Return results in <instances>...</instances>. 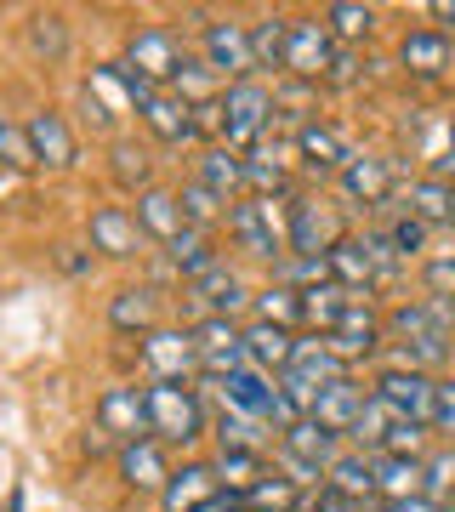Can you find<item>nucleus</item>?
I'll use <instances>...</instances> for the list:
<instances>
[{
  "instance_id": "a211bd4d",
  "label": "nucleus",
  "mask_w": 455,
  "mask_h": 512,
  "mask_svg": "<svg viewBox=\"0 0 455 512\" xmlns=\"http://www.w3.org/2000/svg\"><path fill=\"white\" fill-rule=\"evenodd\" d=\"M455 63V40L444 35V29H433V23H416V29H404L399 35V69L410 74V80H444Z\"/></svg>"
},
{
  "instance_id": "4d7b16f0",
  "label": "nucleus",
  "mask_w": 455,
  "mask_h": 512,
  "mask_svg": "<svg viewBox=\"0 0 455 512\" xmlns=\"http://www.w3.org/2000/svg\"><path fill=\"white\" fill-rule=\"evenodd\" d=\"M302 512H376V507H353V501H342V495L313 490V495H308V507H302Z\"/></svg>"
},
{
  "instance_id": "72a5a7b5",
  "label": "nucleus",
  "mask_w": 455,
  "mask_h": 512,
  "mask_svg": "<svg viewBox=\"0 0 455 512\" xmlns=\"http://www.w3.org/2000/svg\"><path fill=\"white\" fill-rule=\"evenodd\" d=\"M404 211L416 222H427V228H455V183H444V177H416V183L404 188Z\"/></svg>"
},
{
  "instance_id": "680f3d73",
  "label": "nucleus",
  "mask_w": 455,
  "mask_h": 512,
  "mask_svg": "<svg viewBox=\"0 0 455 512\" xmlns=\"http://www.w3.org/2000/svg\"><path fill=\"white\" fill-rule=\"evenodd\" d=\"M433 29H444L455 40V0H433Z\"/></svg>"
},
{
  "instance_id": "ddd939ff",
  "label": "nucleus",
  "mask_w": 455,
  "mask_h": 512,
  "mask_svg": "<svg viewBox=\"0 0 455 512\" xmlns=\"http://www.w3.org/2000/svg\"><path fill=\"white\" fill-rule=\"evenodd\" d=\"M97 427H103L114 444L148 439V387H137V382L103 387V393H97Z\"/></svg>"
},
{
  "instance_id": "e2e57ef3",
  "label": "nucleus",
  "mask_w": 455,
  "mask_h": 512,
  "mask_svg": "<svg viewBox=\"0 0 455 512\" xmlns=\"http://www.w3.org/2000/svg\"><path fill=\"white\" fill-rule=\"evenodd\" d=\"M239 507H245V501H239V495H228V490H217V495H211V501H205V507H200V512H239Z\"/></svg>"
},
{
  "instance_id": "6e6552de",
  "label": "nucleus",
  "mask_w": 455,
  "mask_h": 512,
  "mask_svg": "<svg viewBox=\"0 0 455 512\" xmlns=\"http://www.w3.org/2000/svg\"><path fill=\"white\" fill-rule=\"evenodd\" d=\"M120 63L137 69L148 86H165V92H171V80H177V69L188 63V52H182L177 29H165V23H143V29H131L126 57H120Z\"/></svg>"
},
{
  "instance_id": "37998d69",
  "label": "nucleus",
  "mask_w": 455,
  "mask_h": 512,
  "mask_svg": "<svg viewBox=\"0 0 455 512\" xmlns=\"http://www.w3.org/2000/svg\"><path fill=\"white\" fill-rule=\"evenodd\" d=\"M285 40H291V18H279V12L256 18L251 23V63L256 69H285Z\"/></svg>"
},
{
  "instance_id": "1a4fd4ad",
  "label": "nucleus",
  "mask_w": 455,
  "mask_h": 512,
  "mask_svg": "<svg viewBox=\"0 0 455 512\" xmlns=\"http://www.w3.org/2000/svg\"><path fill=\"white\" fill-rule=\"evenodd\" d=\"M336 194H342L347 205H364V211L393 205V194H399L393 160H387V154H370V148H353V160H347L342 177H336Z\"/></svg>"
},
{
  "instance_id": "a878e982",
  "label": "nucleus",
  "mask_w": 455,
  "mask_h": 512,
  "mask_svg": "<svg viewBox=\"0 0 455 512\" xmlns=\"http://www.w3.org/2000/svg\"><path fill=\"white\" fill-rule=\"evenodd\" d=\"M370 404V387L359 382V376H342V382L319 387V404H313V421L325 427V433H336V439H347L353 433V421H359V410Z\"/></svg>"
},
{
  "instance_id": "473e14b6",
  "label": "nucleus",
  "mask_w": 455,
  "mask_h": 512,
  "mask_svg": "<svg viewBox=\"0 0 455 512\" xmlns=\"http://www.w3.org/2000/svg\"><path fill=\"white\" fill-rule=\"evenodd\" d=\"M194 183H205L211 194H222V200L234 205L239 194H245V154H234V148H200V160H194Z\"/></svg>"
},
{
  "instance_id": "09e8293b",
  "label": "nucleus",
  "mask_w": 455,
  "mask_h": 512,
  "mask_svg": "<svg viewBox=\"0 0 455 512\" xmlns=\"http://www.w3.org/2000/svg\"><path fill=\"white\" fill-rule=\"evenodd\" d=\"M364 251H370V268H376V285H393V279L404 274V256L393 251V239H387V228H364Z\"/></svg>"
},
{
  "instance_id": "5701e85b",
  "label": "nucleus",
  "mask_w": 455,
  "mask_h": 512,
  "mask_svg": "<svg viewBox=\"0 0 455 512\" xmlns=\"http://www.w3.org/2000/svg\"><path fill=\"white\" fill-rule=\"evenodd\" d=\"M137 120H143L160 143H200V126H194V109L182 103L177 92H165V86H154V92L137 103Z\"/></svg>"
},
{
  "instance_id": "49530a36",
  "label": "nucleus",
  "mask_w": 455,
  "mask_h": 512,
  "mask_svg": "<svg viewBox=\"0 0 455 512\" xmlns=\"http://www.w3.org/2000/svg\"><path fill=\"white\" fill-rule=\"evenodd\" d=\"M171 92H177L182 103H188V109H211V103L222 97V80H217L211 69H205L200 57H188V63L177 69V80H171Z\"/></svg>"
},
{
  "instance_id": "a19ab883",
  "label": "nucleus",
  "mask_w": 455,
  "mask_h": 512,
  "mask_svg": "<svg viewBox=\"0 0 455 512\" xmlns=\"http://www.w3.org/2000/svg\"><path fill=\"white\" fill-rule=\"evenodd\" d=\"M353 308V296L336 291V285H319V291H302V330L308 336H330L336 330V319Z\"/></svg>"
},
{
  "instance_id": "58836bf2",
  "label": "nucleus",
  "mask_w": 455,
  "mask_h": 512,
  "mask_svg": "<svg viewBox=\"0 0 455 512\" xmlns=\"http://www.w3.org/2000/svg\"><path fill=\"white\" fill-rule=\"evenodd\" d=\"M239 501H245V512H302V507H308V495L296 490L291 478H279L273 467L256 478V484L239 495Z\"/></svg>"
},
{
  "instance_id": "bf43d9fd",
  "label": "nucleus",
  "mask_w": 455,
  "mask_h": 512,
  "mask_svg": "<svg viewBox=\"0 0 455 512\" xmlns=\"http://www.w3.org/2000/svg\"><path fill=\"white\" fill-rule=\"evenodd\" d=\"M376 512H450V507L433 501V495H404V501H382Z\"/></svg>"
},
{
  "instance_id": "cd10ccee",
  "label": "nucleus",
  "mask_w": 455,
  "mask_h": 512,
  "mask_svg": "<svg viewBox=\"0 0 455 512\" xmlns=\"http://www.w3.org/2000/svg\"><path fill=\"white\" fill-rule=\"evenodd\" d=\"M217 490L222 484H217V473H211V461H182V467H171V478H165L160 512H200Z\"/></svg>"
},
{
  "instance_id": "393cba45",
  "label": "nucleus",
  "mask_w": 455,
  "mask_h": 512,
  "mask_svg": "<svg viewBox=\"0 0 455 512\" xmlns=\"http://www.w3.org/2000/svg\"><path fill=\"white\" fill-rule=\"evenodd\" d=\"M217 262H228V256L217 251V234H205V228H182V234L165 245V268H171L182 285H200Z\"/></svg>"
},
{
  "instance_id": "9d476101",
  "label": "nucleus",
  "mask_w": 455,
  "mask_h": 512,
  "mask_svg": "<svg viewBox=\"0 0 455 512\" xmlns=\"http://www.w3.org/2000/svg\"><path fill=\"white\" fill-rule=\"evenodd\" d=\"M211 387H217L222 410H234V416H256V421H268L273 433L285 427V410H279V382H273V376H262L256 365L234 370V376H222V382H211Z\"/></svg>"
},
{
  "instance_id": "b1692460",
  "label": "nucleus",
  "mask_w": 455,
  "mask_h": 512,
  "mask_svg": "<svg viewBox=\"0 0 455 512\" xmlns=\"http://www.w3.org/2000/svg\"><path fill=\"white\" fill-rule=\"evenodd\" d=\"M325 262H330V285H336V291H347L353 302H370V296L382 291V285H376V268H370V251H364L359 234L336 239Z\"/></svg>"
},
{
  "instance_id": "9b49d317",
  "label": "nucleus",
  "mask_w": 455,
  "mask_h": 512,
  "mask_svg": "<svg viewBox=\"0 0 455 512\" xmlns=\"http://www.w3.org/2000/svg\"><path fill=\"white\" fill-rule=\"evenodd\" d=\"M336 40H330L325 18H291V40H285V74L302 80V86H319L336 63Z\"/></svg>"
},
{
  "instance_id": "c85d7f7f",
  "label": "nucleus",
  "mask_w": 455,
  "mask_h": 512,
  "mask_svg": "<svg viewBox=\"0 0 455 512\" xmlns=\"http://www.w3.org/2000/svg\"><path fill=\"white\" fill-rule=\"evenodd\" d=\"M285 376H296V382H308V387H330V382H342V376H353V365L330 348L325 336H296V353H291Z\"/></svg>"
},
{
  "instance_id": "052dcab7",
  "label": "nucleus",
  "mask_w": 455,
  "mask_h": 512,
  "mask_svg": "<svg viewBox=\"0 0 455 512\" xmlns=\"http://www.w3.org/2000/svg\"><path fill=\"white\" fill-rule=\"evenodd\" d=\"M80 450H86V456H109V450H120V444H114L109 433H103V427L91 421V427H86V439H80Z\"/></svg>"
},
{
  "instance_id": "423d86ee",
  "label": "nucleus",
  "mask_w": 455,
  "mask_h": 512,
  "mask_svg": "<svg viewBox=\"0 0 455 512\" xmlns=\"http://www.w3.org/2000/svg\"><path fill=\"white\" fill-rule=\"evenodd\" d=\"M370 393L393 410L399 421H416V427H433V399H438V376L427 370H410V365H382Z\"/></svg>"
},
{
  "instance_id": "3c124183",
  "label": "nucleus",
  "mask_w": 455,
  "mask_h": 512,
  "mask_svg": "<svg viewBox=\"0 0 455 512\" xmlns=\"http://www.w3.org/2000/svg\"><path fill=\"white\" fill-rule=\"evenodd\" d=\"M421 285H427V296H450L455 302V251H427L421 256Z\"/></svg>"
},
{
  "instance_id": "79ce46f5",
  "label": "nucleus",
  "mask_w": 455,
  "mask_h": 512,
  "mask_svg": "<svg viewBox=\"0 0 455 512\" xmlns=\"http://www.w3.org/2000/svg\"><path fill=\"white\" fill-rule=\"evenodd\" d=\"M211 473H217V484L228 495H245L256 478L268 473V456H251V450H217V456H211Z\"/></svg>"
},
{
  "instance_id": "de8ad7c7",
  "label": "nucleus",
  "mask_w": 455,
  "mask_h": 512,
  "mask_svg": "<svg viewBox=\"0 0 455 512\" xmlns=\"http://www.w3.org/2000/svg\"><path fill=\"white\" fill-rule=\"evenodd\" d=\"M387 239H393V251L404 256V268H410V262H421V256H427V239H433V228H427V222H416L410 211H399V217L387 222Z\"/></svg>"
},
{
  "instance_id": "2f4dec72",
  "label": "nucleus",
  "mask_w": 455,
  "mask_h": 512,
  "mask_svg": "<svg viewBox=\"0 0 455 512\" xmlns=\"http://www.w3.org/2000/svg\"><path fill=\"white\" fill-rule=\"evenodd\" d=\"M131 217H137L143 239H154V245H171V239L182 234L177 188H143V194H137V205H131Z\"/></svg>"
},
{
  "instance_id": "69168bd1",
  "label": "nucleus",
  "mask_w": 455,
  "mask_h": 512,
  "mask_svg": "<svg viewBox=\"0 0 455 512\" xmlns=\"http://www.w3.org/2000/svg\"><path fill=\"white\" fill-rule=\"evenodd\" d=\"M239 512H245V507H239Z\"/></svg>"
},
{
  "instance_id": "a18cd8bd",
  "label": "nucleus",
  "mask_w": 455,
  "mask_h": 512,
  "mask_svg": "<svg viewBox=\"0 0 455 512\" xmlns=\"http://www.w3.org/2000/svg\"><path fill=\"white\" fill-rule=\"evenodd\" d=\"M251 313L262 319V325H279V330H302V296L296 291H285V285H262L256 291V302H251Z\"/></svg>"
},
{
  "instance_id": "f3484780",
  "label": "nucleus",
  "mask_w": 455,
  "mask_h": 512,
  "mask_svg": "<svg viewBox=\"0 0 455 512\" xmlns=\"http://www.w3.org/2000/svg\"><path fill=\"white\" fill-rule=\"evenodd\" d=\"M86 239L97 256H109V262H131V256H143V228L131 217V205H91L86 217Z\"/></svg>"
},
{
  "instance_id": "c03bdc74",
  "label": "nucleus",
  "mask_w": 455,
  "mask_h": 512,
  "mask_svg": "<svg viewBox=\"0 0 455 512\" xmlns=\"http://www.w3.org/2000/svg\"><path fill=\"white\" fill-rule=\"evenodd\" d=\"M273 285H285V291H319V285H330V262L325 256H279V262H273Z\"/></svg>"
},
{
  "instance_id": "ea45409f",
  "label": "nucleus",
  "mask_w": 455,
  "mask_h": 512,
  "mask_svg": "<svg viewBox=\"0 0 455 512\" xmlns=\"http://www.w3.org/2000/svg\"><path fill=\"white\" fill-rule=\"evenodd\" d=\"M325 29L336 46H359V40L376 35V6H359V0H336L325 6Z\"/></svg>"
},
{
  "instance_id": "c756f323",
  "label": "nucleus",
  "mask_w": 455,
  "mask_h": 512,
  "mask_svg": "<svg viewBox=\"0 0 455 512\" xmlns=\"http://www.w3.org/2000/svg\"><path fill=\"white\" fill-rule=\"evenodd\" d=\"M291 353H296V330H279V325H262V319H251L245 325V359H251L262 376H285L291 370Z\"/></svg>"
},
{
  "instance_id": "e433bc0d",
  "label": "nucleus",
  "mask_w": 455,
  "mask_h": 512,
  "mask_svg": "<svg viewBox=\"0 0 455 512\" xmlns=\"http://www.w3.org/2000/svg\"><path fill=\"white\" fill-rule=\"evenodd\" d=\"M177 205H182V228H205V234H217L222 222H228V200L211 194L205 183H194V177L177 188Z\"/></svg>"
},
{
  "instance_id": "4468645a",
  "label": "nucleus",
  "mask_w": 455,
  "mask_h": 512,
  "mask_svg": "<svg viewBox=\"0 0 455 512\" xmlns=\"http://www.w3.org/2000/svg\"><path fill=\"white\" fill-rule=\"evenodd\" d=\"M330 348L342 353L347 365H364V359H376L387 348V313L376 302H353V308L336 319V330L325 336Z\"/></svg>"
},
{
  "instance_id": "0eeeda50",
  "label": "nucleus",
  "mask_w": 455,
  "mask_h": 512,
  "mask_svg": "<svg viewBox=\"0 0 455 512\" xmlns=\"http://www.w3.org/2000/svg\"><path fill=\"white\" fill-rule=\"evenodd\" d=\"M200 63L217 74L222 86H234V80H251V23L239 18H211L200 23Z\"/></svg>"
},
{
  "instance_id": "aec40b11",
  "label": "nucleus",
  "mask_w": 455,
  "mask_h": 512,
  "mask_svg": "<svg viewBox=\"0 0 455 512\" xmlns=\"http://www.w3.org/2000/svg\"><path fill=\"white\" fill-rule=\"evenodd\" d=\"M160 313H165V296L154 291V285H120V291L109 296V330L137 336V342L160 330Z\"/></svg>"
},
{
  "instance_id": "4c0bfd02",
  "label": "nucleus",
  "mask_w": 455,
  "mask_h": 512,
  "mask_svg": "<svg viewBox=\"0 0 455 512\" xmlns=\"http://www.w3.org/2000/svg\"><path fill=\"white\" fill-rule=\"evenodd\" d=\"M109 160H114L109 171H114V183H120V188H137V194H143V188H154V154H148L137 137H114Z\"/></svg>"
},
{
  "instance_id": "7ed1b4c3",
  "label": "nucleus",
  "mask_w": 455,
  "mask_h": 512,
  "mask_svg": "<svg viewBox=\"0 0 455 512\" xmlns=\"http://www.w3.org/2000/svg\"><path fill=\"white\" fill-rule=\"evenodd\" d=\"M211 433V410H205L194 382H148V439L160 444H200Z\"/></svg>"
},
{
  "instance_id": "f03ea898",
  "label": "nucleus",
  "mask_w": 455,
  "mask_h": 512,
  "mask_svg": "<svg viewBox=\"0 0 455 512\" xmlns=\"http://www.w3.org/2000/svg\"><path fill=\"white\" fill-rule=\"evenodd\" d=\"M273 120H279V109H273V86H262V80H234V86H222L217 97V143L234 148V154H251L262 137L273 131Z\"/></svg>"
},
{
  "instance_id": "dca6fc26",
  "label": "nucleus",
  "mask_w": 455,
  "mask_h": 512,
  "mask_svg": "<svg viewBox=\"0 0 455 512\" xmlns=\"http://www.w3.org/2000/svg\"><path fill=\"white\" fill-rule=\"evenodd\" d=\"M347 160H353V148H347V137L330 126V120H319V114H313V120H302V126H296V165H302L308 177H319V183L330 177V183H336Z\"/></svg>"
},
{
  "instance_id": "c9c22d12",
  "label": "nucleus",
  "mask_w": 455,
  "mask_h": 512,
  "mask_svg": "<svg viewBox=\"0 0 455 512\" xmlns=\"http://www.w3.org/2000/svg\"><path fill=\"white\" fill-rule=\"evenodd\" d=\"M421 484H427V456H376V495L382 501L421 495Z\"/></svg>"
},
{
  "instance_id": "7c9ffc66",
  "label": "nucleus",
  "mask_w": 455,
  "mask_h": 512,
  "mask_svg": "<svg viewBox=\"0 0 455 512\" xmlns=\"http://www.w3.org/2000/svg\"><path fill=\"white\" fill-rule=\"evenodd\" d=\"M342 444H347V439H336V433H325V427H319L313 416L291 421V427L279 433V450H285V456H296V461H308L313 473H325L330 461L342 456Z\"/></svg>"
},
{
  "instance_id": "412c9836",
  "label": "nucleus",
  "mask_w": 455,
  "mask_h": 512,
  "mask_svg": "<svg viewBox=\"0 0 455 512\" xmlns=\"http://www.w3.org/2000/svg\"><path fill=\"white\" fill-rule=\"evenodd\" d=\"M188 296H200V302H205V319H234V325L251 313V302H256V291L234 274V268H228V262H217L200 285H188Z\"/></svg>"
},
{
  "instance_id": "bb28decb",
  "label": "nucleus",
  "mask_w": 455,
  "mask_h": 512,
  "mask_svg": "<svg viewBox=\"0 0 455 512\" xmlns=\"http://www.w3.org/2000/svg\"><path fill=\"white\" fill-rule=\"evenodd\" d=\"M325 490L353 501V507H376V456H359V450H342V456L325 467Z\"/></svg>"
},
{
  "instance_id": "8fccbe9b",
  "label": "nucleus",
  "mask_w": 455,
  "mask_h": 512,
  "mask_svg": "<svg viewBox=\"0 0 455 512\" xmlns=\"http://www.w3.org/2000/svg\"><path fill=\"white\" fill-rule=\"evenodd\" d=\"M63 46H69L63 18H57V12H35V18H29V52L35 57H63Z\"/></svg>"
},
{
  "instance_id": "5fc2aeb1",
  "label": "nucleus",
  "mask_w": 455,
  "mask_h": 512,
  "mask_svg": "<svg viewBox=\"0 0 455 512\" xmlns=\"http://www.w3.org/2000/svg\"><path fill=\"white\" fill-rule=\"evenodd\" d=\"M433 433L455 444V376H438V399H433Z\"/></svg>"
},
{
  "instance_id": "f704fd0d",
  "label": "nucleus",
  "mask_w": 455,
  "mask_h": 512,
  "mask_svg": "<svg viewBox=\"0 0 455 512\" xmlns=\"http://www.w3.org/2000/svg\"><path fill=\"white\" fill-rule=\"evenodd\" d=\"M211 439H217V450H251V456H268L273 433H268V421H256V416H234V410H222L217 421H211Z\"/></svg>"
},
{
  "instance_id": "20e7f679",
  "label": "nucleus",
  "mask_w": 455,
  "mask_h": 512,
  "mask_svg": "<svg viewBox=\"0 0 455 512\" xmlns=\"http://www.w3.org/2000/svg\"><path fill=\"white\" fill-rule=\"evenodd\" d=\"M222 228H228V239H234L239 251L256 256V262H268V268L285 256V211L273 200H256V194L251 200H234Z\"/></svg>"
},
{
  "instance_id": "f257e3e1",
  "label": "nucleus",
  "mask_w": 455,
  "mask_h": 512,
  "mask_svg": "<svg viewBox=\"0 0 455 512\" xmlns=\"http://www.w3.org/2000/svg\"><path fill=\"white\" fill-rule=\"evenodd\" d=\"M387 342H393V365L410 370H444L455 359V302L450 296H416L387 308Z\"/></svg>"
},
{
  "instance_id": "4be33fe9",
  "label": "nucleus",
  "mask_w": 455,
  "mask_h": 512,
  "mask_svg": "<svg viewBox=\"0 0 455 512\" xmlns=\"http://www.w3.org/2000/svg\"><path fill=\"white\" fill-rule=\"evenodd\" d=\"M114 473L126 490H143V495H160L165 478H171V461H165V444L160 439H137V444H120L114 450Z\"/></svg>"
},
{
  "instance_id": "6ab92c4d",
  "label": "nucleus",
  "mask_w": 455,
  "mask_h": 512,
  "mask_svg": "<svg viewBox=\"0 0 455 512\" xmlns=\"http://www.w3.org/2000/svg\"><path fill=\"white\" fill-rule=\"evenodd\" d=\"M23 131H29L35 165H46V171H74L80 165V143H74V126L63 109H35L23 120Z\"/></svg>"
},
{
  "instance_id": "39448f33",
  "label": "nucleus",
  "mask_w": 455,
  "mask_h": 512,
  "mask_svg": "<svg viewBox=\"0 0 455 512\" xmlns=\"http://www.w3.org/2000/svg\"><path fill=\"white\" fill-rule=\"evenodd\" d=\"M347 239V222L336 217V205L319 194H296L285 205V251L291 256H330V245Z\"/></svg>"
},
{
  "instance_id": "0e129e2a",
  "label": "nucleus",
  "mask_w": 455,
  "mask_h": 512,
  "mask_svg": "<svg viewBox=\"0 0 455 512\" xmlns=\"http://www.w3.org/2000/svg\"><path fill=\"white\" fill-rule=\"evenodd\" d=\"M6 512H23V490H12V501H6Z\"/></svg>"
},
{
  "instance_id": "f8f14e48",
  "label": "nucleus",
  "mask_w": 455,
  "mask_h": 512,
  "mask_svg": "<svg viewBox=\"0 0 455 512\" xmlns=\"http://www.w3.org/2000/svg\"><path fill=\"white\" fill-rule=\"evenodd\" d=\"M194 330V348H200V382H222V376H234V370H245L251 359H245V325H234V319H200Z\"/></svg>"
},
{
  "instance_id": "2eb2a0df",
  "label": "nucleus",
  "mask_w": 455,
  "mask_h": 512,
  "mask_svg": "<svg viewBox=\"0 0 455 512\" xmlns=\"http://www.w3.org/2000/svg\"><path fill=\"white\" fill-rule=\"evenodd\" d=\"M143 370L148 382H194L200 376V348H194V330H154L143 336Z\"/></svg>"
},
{
  "instance_id": "603ef678",
  "label": "nucleus",
  "mask_w": 455,
  "mask_h": 512,
  "mask_svg": "<svg viewBox=\"0 0 455 512\" xmlns=\"http://www.w3.org/2000/svg\"><path fill=\"white\" fill-rule=\"evenodd\" d=\"M0 165H12V171H35V148H29V131L12 126V120H0Z\"/></svg>"
},
{
  "instance_id": "864d4df0",
  "label": "nucleus",
  "mask_w": 455,
  "mask_h": 512,
  "mask_svg": "<svg viewBox=\"0 0 455 512\" xmlns=\"http://www.w3.org/2000/svg\"><path fill=\"white\" fill-rule=\"evenodd\" d=\"M427 433H433V427H416V421H393V433H387L382 456H427Z\"/></svg>"
},
{
  "instance_id": "6e6d98bb",
  "label": "nucleus",
  "mask_w": 455,
  "mask_h": 512,
  "mask_svg": "<svg viewBox=\"0 0 455 512\" xmlns=\"http://www.w3.org/2000/svg\"><path fill=\"white\" fill-rule=\"evenodd\" d=\"M450 490H455V456H427V484H421V495L444 501Z\"/></svg>"
},
{
  "instance_id": "13d9d810",
  "label": "nucleus",
  "mask_w": 455,
  "mask_h": 512,
  "mask_svg": "<svg viewBox=\"0 0 455 512\" xmlns=\"http://www.w3.org/2000/svg\"><path fill=\"white\" fill-rule=\"evenodd\" d=\"M433 177H444V183H455V120L444 126V148H438V160H433Z\"/></svg>"
}]
</instances>
